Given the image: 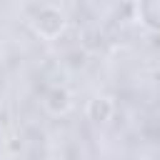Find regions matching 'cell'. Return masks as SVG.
Masks as SVG:
<instances>
[{"label": "cell", "mask_w": 160, "mask_h": 160, "mask_svg": "<svg viewBox=\"0 0 160 160\" xmlns=\"http://www.w3.org/2000/svg\"><path fill=\"white\" fill-rule=\"evenodd\" d=\"M42 105H45V110H48L50 115H65V112L72 108V95H70L68 88H62V85H52V88L45 92Z\"/></svg>", "instance_id": "2"}, {"label": "cell", "mask_w": 160, "mask_h": 160, "mask_svg": "<svg viewBox=\"0 0 160 160\" xmlns=\"http://www.w3.org/2000/svg\"><path fill=\"white\" fill-rule=\"evenodd\" d=\"M8 150H10V152H20V150H22V142H20L18 138H10V142H8Z\"/></svg>", "instance_id": "5"}, {"label": "cell", "mask_w": 160, "mask_h": 160, "mask_svg": "<svg viewBox=\"0 0 160 160\" xmlns=\"http://www.w3.org/2000/svg\"><path fill=\"white\" fill-rule=\"evenodd\" d=\"M85 112H88V120H92L95 125H102V122H108L115 115V102L108 95H95L88 102V110Z\"/></svg>", "instance_id": "3"}, {"label": "cell", "mask_w": 160, "mask_h": 160, "mask_svg": "<svg viewBox=\"0 0 160 160\" xmlns=\"http://www.w3.org/2000/svg\"><path fill=\"white\" fill-rule=\"evenodd\" d=\"M138 18L152 35H160V0H138Z\"/></svg>", "instance_id": "4"}, {"label": "cell", "mask_w": 160, "mask_h": 160, "mask_svg": "<svg viewBox=\"0 0 160 160\" xmlns=\"http://www.w3.org/2000/svg\"><path fill=\"white\" fill-rule=\"evenodd\" d=\"M32 30L42 38V40H58L62 32H65V28H68V18H65V12L60 10V8H55V5H42V8H38L35 12H32Z\"/></svg>", "instance_id": "1"}]
</instances>
